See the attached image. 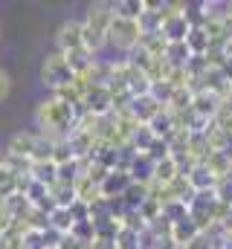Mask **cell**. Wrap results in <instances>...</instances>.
Returning a JSON list of instances; mask_svg holds the SVG:
<instances>
[{"mask_svg":"<svg viewBox=\"0 0 232 249\" xmlns=\"http://www.w3.org/2000/svg\"><path fill=\"white\" fill-rule=\"evenodd\" d=\"M81 113L84 110H76V107L58 102L56 96H53V99H44L35 107V122L41 127V136H47L50 142H64L73 133V127H76Z\"/></svg>","mask_w":232,"mask_h":249,"instance_id":"cell-1","label":"cell"},{"mask_svg":"<svg viewBox=\"0 0 232 249\" xmlns=\"http://www.w3.org/2000/svg\"><path fill=\"white\" fill-rule=\"evenodd\" d=\"M111 20H114V6L111 3H93L87 9V18L81 20V35H84V47L90 53H99L108 44Z\"/></svg>","mask_w":232,"mask_h":249,"instance_id":"cell-2","label":"cell"},{"mask_svg":"<svg viewBox=\"0 0 232 249\" xmlns=\"http://www.w3.org/2000/svg\"><path fill=\"white\" fill-rule=\"evenodd\" d=\"M139 38H142V26L139 20H125V18H116L111 20V29H108V41L114 44L116 50H125V53H134L139 47Z\"/></svg>","mask_w":232,"mask_h":249,"instance_id":"cell-3","label":"cell"},{"mask_svg":"<svg viewBox=\"0 0 232 249\" xmlns=\"http://www.w3.org/2000/svg\"><path fill=\"white\" fill-rule=\"evenodd\" d=\"M73 70H70V64H67V58L61 55V53H53V55H47V61H44V67H41V81L56 93V90H61V87H70L73 84Z\"/></svg>","mask_w":232,"mask_h":249,"instance_id":"cell-4","label":"cell"},{"mask_svg":"<svg viewBox=\"0 0 232 249\" xmlns=\"http://www.w3.org/2000/svg\"><path fill=\"white\" fill-rule=\"evenodd\" d=\"M192 32V20L186 12H169V3L163 6V23H160V35L169 44H180L186 41V35Z\"/></svg>","mask_w":232,"mask_h":249,"instance_id":"cell-5","label":"cell"},{"mask_svg":"<svg viewBox=\"0 0 232 249\" xmlns=\"http://www.w3.org/2000/svg\"><path fill=\"white\" fill-rule=\"evenodd\" d=\"M163 113V105L154 99V96H139V99H131V107H128V116L136 124H151V119Z\"/></svg>","mask_w":232,"mask_h":249,"instance_id":"cell-6","label":"cell"},{"mask_svg":"<svg viewBox=\"0 0 232 249\" xmlns=\"http://www.w3.org/2000/svg\"><path fill=\"white\" fill-rule=\"evenodd\" d=\"M221 107H224V99H218V96H212L206 90H197L192 96V113L200 116V119H206V122H215V116L221 113Z\"/></svg>","mask_w":232,"mask_h":249,"instance_id":"cell-7","label":"cell"},{"mask_svg":"<svg viewBox=\"0 0 232 249\" xmlns=\"http://www.w3.org/2000/svg\"><path fill=\"white\" fill-rule=\"evenodd\" d=\"M58 50H61V55L76 53V50H87V47H84V35H81V23H78V20H70V23H64V26L58 29Z\"/></svg>","mask_w":232,"mask_h":249,"instance_id":"cell-8","label":"cell"},{"mask_svg":"<svg viewBox=\"0 0 232 249\" xmlns=\"http://www.w3.org/2000/svg\"><path fill=\"white\" fill-rule=\"evenodd\" d=\"M23 197L29 200V206H32V209H38V212H44V214H50V212L56 209V203H53V197H50V188L41 186V183H35L32 177L26 180Z\"/></svg>","mask_w":232,"mask_h":249,"instance_id":"cell-9","label":"cell"},{"mask_svg":"<svg viewBox=\"0 0 232 249\" xmlns=\"http://www.w3.org/2000/svg\"><path fill=\"white\" fill-rule=\"evenodd\" d=\"M197 235H203V232H200V226H197L192 217H183V220L172 223V232H169V238H172V244L177 249H186Z\"/></svg>","mask_w":232,"mask_h":249,"instance_id":"cell-10","label":"cell"},{"mask_svg":"<svg viewBox=\"0 0 232 249\" xmlns=\"http://www.w3.org/2000/svg\"><path fill=\"white\" fill-rule=\"evenodd\" d=\"M131 183H134V180H131V174H128V171H111V174L102 180V186H99L102 200H116V197H122V194L128 191Z\"/></svg>","mask_w":232,"mask_h":249,"instance_id":"cell-11","label":"cell"},{"mask_svg":"<svg viewBox=\"0 0 232 249\" xmlns=\"http://www.w3.org/2000/svg\"><path fill=\"white\" fill-rule=\"evenodd\" d=\"M186 183L189 188L194 191V194H206V191H215V177H212V171L203 165V162H197V165H192V171L186 174Z\"/></svg>","mask_w":232,"mask_h":249,"instance_id":"cell-12","label":"cell"},{"mask_svg":"<svg viewBox=\"0 0 232 249\" xmlns=\"http://www.w3.org/2000/svg\"><path fill=\"white\" fill-rule=\"evenodd\" d=\"M64 58H67V64H70L73 75H78V78H87L90 70H93V64H96V58H93L90 50H76V53H67Z\"/></svg>","mask_w":232,"mask_h":249,"instance_id":"cell-13","label":"cell"},{"mask_svg":"<svg viewBox=\"0 0 232 249\" xmlns=\"http://www.w3.org/2000/svg\"><path fill=\"white\" fill-rule=\"evenodd\" d=\"M29 177L35 180V183H41V186H56L58 183V165L53 160H47V162H29Z\"/></svg>","mask_w":232,"mask_h":249,"instance_id":"cell-14","label":"cell"},{"mask_svg":"<svg viewBox=\"0 0 232 249\" xmlns=\"http://www.w3.org/2000/svg\"><path fill=\"white\" fill-rule=\"evenodd\" d=\"M23 235H26V226L12 220L3 232H0V249H23Z\"/></svg>","mask_w":232,"mask_h":249,"instance_id":"cell-15","label":"cell"},{"mask_svg":"<svg viewBox=\"0 0 232 249\" xmlns=\"http://www.w3.org/2000/svg\"><path fill=\"white\" fill-rule=\"evenodd\" d=\"M73 188H76V200H81V203H96V200H102V191H99V183H93L87 174H81L76 183H73Z\"/></svg>","mask_w":232,"mask_h":249,"instance_id":"cell-16","label":"cell"},{"mask_svg":"<svg viewBox=\"0 0 232 249\" xmlns=\"http://www.w3.org/2000/svg\"><path fill=\"white\" fill-rule=\"evenodd\" d=\"M203 165L212 171V177H215V180H224V177H230V174H232V162L221 154V151H209V154L203 157Z\"/></svg>","mask_w":232,"mask_h":249,"instance_id":"cell-17","label":"cell"},{"mask_svg":"<svg viewBox=\"0 0 232 249\" xmlns=\"http://www.w3.org/2000/svg\"><path fill=\"white\" fill-rule=\"evenodd\" d=\"M73 226H76V217H73L70 209H53V212H50V232H56V235H70Z\"/></svg>","mask_w":232,"mask_h":249,"instance_id":"cell-18","label":"cell"},{"mask_svg":"<svg viewBox=\"0 0 232 249\" xmlns=\"http://www.w3.org/2000/svg\"><path fill=\"white\" fill-rule=\"evenodd\" d=\"M186 47H189L192 55H206L209 53V38H206L200 23H192V32L186 35Z\"/></svg>","mask_w":232,"mask_h":249,"instance_id":"cell-19","label":"cell"},{"mask_svg":"<svg viewBox=\"0 0 232 249\" xmlns=\"http://www.w3.org/2000/svg\"><path fill=\"white\" fill-rule=\"evenodd\" d=\"M114 6L116 18H125V20H139L145 15V3L142 0H119V3H111Z\"/></svg>","mask_w":232,"mask_h":249,"instance_id":"cell-20","label":"cell"},{"mask_svg":"<svg viewBox=\"0 0 232 249\" xmlns=\"http://www.w3.org/2000/svg\"><path fill=\"white\" fill-rule=\"evenodd\" d=\"M177 177H180V168H177V162H174L172 157H166L163 162L154 165V183H157V186H169Z\"/></svg>","mask_w":232,"mask_h":249,"instance_id":"cell-21","label":"cell"},{"mask_svg":"<svg viewBox=\"0 0 232 249\" xmlns=\"http://www.w3.org/2000/svg\"><path fill=\"white\" fill-rule=\"evenodd\" d=\"M50 197H53L56 209H70L76 203V188L70 183H56V186H50Z\"/></svg>","mask_w":232,"mask_h":249,"instance_id":"cell-22","label":"cell"},{"mask_svg":"<svg viewBox=\"0 0 232 249\" xmlns=\"http://www.w3.org/2000/svg\"><path fill=\"white\" fill-rule=\"evenodd\" d=\"M189 58H192V53H189L186 41H180V44H169V47H166V55H163V61L169 64V67H186Z\"/></svg>","mask_w":232,"mask_h":249,"instance_id":"cell-23","label":"cell"},{"mask_svg":"<svg viewBox=\"0 0 232 249\" xmlns=\"http://www.w3.org/2000/svg\"><path fill=\"white\" fill-rule=\"evenodd\" d=\"M145 200H148V186H142V183H131V186H128V191L122 194L125 209H134V212H136Z\"/></svg>","mask_w":232,"mask_h":249,"instance_id":"cell-24","label":"cell"},{"mask_svg":"<svg viewBox=\"0 0 232 249\" xmlns=\"http://www.w3.org/2000/svg\"><path fill=\"white\" fill-rule=\"evenodd\" d=\"M136 212H139L142 223H145V226H151V223H157V220L163 217V203H160V200H154V197H148Z\"/></svg>","mask_w":232,"mask_h":249,"instance_id":"cell-25","label":"cell"},{"mask_svg":"<svg viewBox=\"0 0 232 249\" xmlns=\"http://www.w3.org/2000/svg\"><path fill=\"white\" fill-rule=\"evenodd\" d=\"M163 217H166L169 223H177V220L189 217V206H186V203H180V200H172V203H163Z\"/></svg>","mask_w":232,"mask_h":249,"instance_id":"cell-26","label":"cell"},{"mask_svg":"<svg viewBox=\"0 0 232 249\" xmlns=\"http://www.w3.org/2000/svg\"><path fill=\"white\" fill-rule=\"evenodd\" d=\"M215 200H218L224 209H232V174L215 183Z\"/></svg>","mask_w":232,"mask_h":249,"instance_id":"cell-27","label":"cell"},{"mask_svg":"<svg viewBox=\"0 0 232 249\" xmlns=\"http://www.w3.org/2000/svg\"><path fill=\"white\" fill-rule=\"evenodd\" d=\"M70 235H76L78 241H84V244H93L96 241V226L90 223V220H81V223H76L73 226V232Z\"/></svg>","mask_w":232,"mask_h":249,"instance_id":"cell-28","label":"cell"},{"mask_svg":"<svg viewBox=\"0 0 232 249\" xmlns=\"http://www.w3.org/2000/svg\"><path fill=\"white\" fill-rule=\"evenodd\" d=\"M70 160H76V154L70 151L67 139H64V142H56V145H53V162H56V165H64V162H70Z\"/></svg>","mask_w":232,"mask_h":249,"instance_id":"cell-29","label":"cell"},{"mask_svg":"<svg viewBox=\"0 0 232 249\" xmlns=\"http://www.w3.org/2000/svg\"><path fill=\"white\" fill-rule=\"evenodd\" d=\"M70 212H73L76 223H81V220H90V206H87V203H81V200H76V203L70 206Z\"/></svg>","mask_w":232,"mask_h":249,"instance_id":"cell-30","label":"cell"},{"mask_svg":"<svg viewBox=\"0 0 232 249\" xmlns=\"http://www.w3.org/2000/svg\"><path fill=\"white\" fill-rule=\"evenodd\" d=\"M12 223V214H9V206H6V200H0V232L6 229Z\"/></svg>","mask_w":232,"mask_h":249,"instance_id":"cell-31","label":"cell"},{"mask_svg":"<svg viewBox=\"0 0 232 249\" xmlns=\"http://www.w3.org/2000/svg\"><path fill=\"white\" fill-rule=\"evenodd\" d=\"M215 247L218 249H232V232H224V229H221V238L215 241Z\"/></svg>","mask_w":232,"mask_h":249,"instance_id":"cell-32","label":"cell"},{"mask_svg":"<svg viewBox=\"0 0 232 249\" xmlns=\"http://www.w3.org/2000/svg\"><path fill=\"white\" fill-rule=\"evenodd\" d=\"M9 87H12V81H9V75H6V72L0 70V102H3L6 96H9Z\"/></svg>","mask_w":232,"mask_h":249,"instance_id":"cell-33","label":"cell"},{"mask_svg":"<svg viewBox=\"0 0 232 249\" xmlns=\"http://www.w3.org/2000/svg\"><path fill=\"white\" fill-rule=\"evenodd\" d=\"M224 53H227V58H232V41H227V47H224Z\"/></svg>","mask_w":232,"mask_h":249,"instance_id":"cell-34","label":"cell"},{"mask_svg":"<svg viewBox=\"0 0 232 249\" xmlns=\"http://www.w3.org/2000/svg\"><path fill=\"white\" fill-rule=\"evenodd\" d=\"M0 168H6V151H0Z\"/></svg>","mask_w":232,"mask_h":249,"instance_id":"cell-35","label":"cell"},{"mask_svg":"<svg viewBox=\"0 0 232 249\" xmlns=\"http://www.w3.org/2000/svg\"><path fill=\"white\" fill-rule=\"evenodd\" d=\"M230 18H232V3H230Z\"/></svg>","mask_w":232,"mask_h":249,"instance_id":"cell-36","label":"cell"},{"mask_svg":"<svg viewBox=\"0 0 232 249\" xmlns=\"http://www.w3.org/2000/svg\"><path fill=\"white\" fill-rule=\"evenodd\" d=\"M47 249H56V247H47Z\"/></svg>","mask_w":232,"mask_h":249,"instance_id":"cell-37","label":"cell"}]
</instances>
